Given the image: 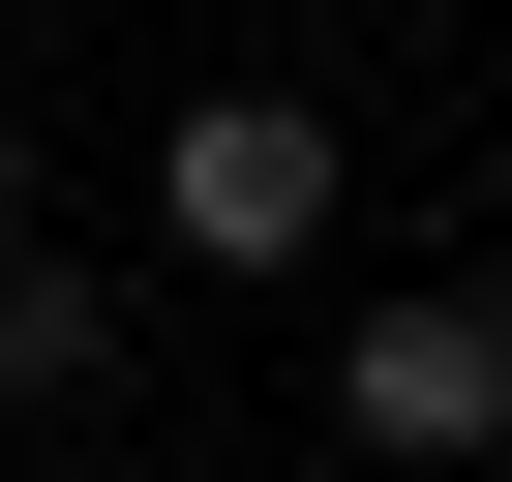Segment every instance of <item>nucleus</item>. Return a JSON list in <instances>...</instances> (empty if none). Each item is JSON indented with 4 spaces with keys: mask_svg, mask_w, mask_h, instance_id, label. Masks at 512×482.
<instances>
[{
    "mask_svg": "<svg viewBox=\"0 0 512 482\" xmlns=\"http://www.w3.org/2000/svg\"><path fill=\"white\" fill-rule=\"evenodd\" d=\"M151 241H181V272H302V241H332V121L302 91H211L151 151Z\"/></svg>",
    "mask_w": 512,
    "mask_h": 482,
    "instance_id": "obj_1",
    "label": "nucleus"
},
{
    "mask_svg": "<svg viewBox=\"0 0 512 482\" xmlns=\"http://www.w3.org/2000/svg\"><path fill=\"white\" fill-rule=\"evenodd\" d=\"M332 422H362V452H422V482H452V452H512V302H362V332H332Z\"/></svg>",
    "mask_w": 512,
    "mask_h": 482,
    "instance_id": "obj_2",
    "label": "nucleus"
},
{
    "mask_svg": "<svg viewBox=\"0 0 512 482\" xmlns=\"http://www.w3.org/2000/svg\"><path fill=\"white\" fill-rule=\"evenodd\" d=\"M121 362V272H61V241H0V392H91Z\"/></svg>",
    "mask_w": 512,
    "mask_h": 482,
    "instance_id": "obj_3",
    "label": "nucleus"
}]
</instances>
